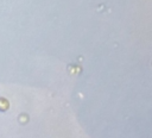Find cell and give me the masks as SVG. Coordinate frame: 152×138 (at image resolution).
<instances>
[{
	"label": "cell",
	"instance_id": "6da1fadb",
	"mask_svg": "<svg viewBox=\"0 0 152 138\" xmlns=\"http://www.w3.org/2000/svg\"><path fill=\"white\" fill-rule=\"evenodd\" d=\"M8 106H10L8 101L5 98H0V111H2V112L6 111L8 108Z\"/></svg>",
	"mask_w": 152,
	"mask_h": 138
}]
</instances>
